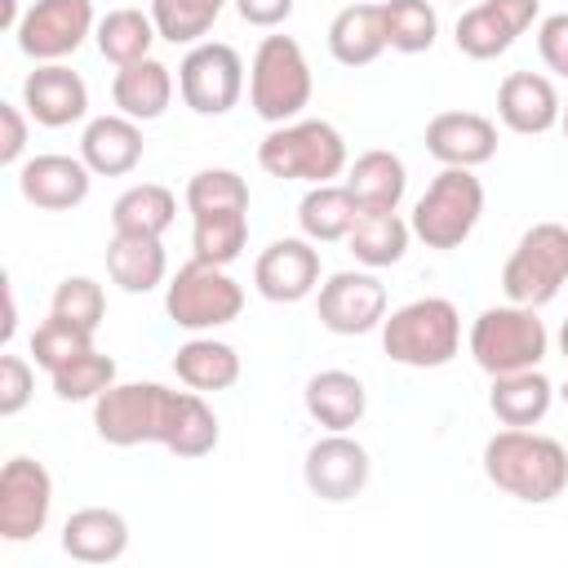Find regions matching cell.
Masks as SVG:
<instances>
[{
    "label": "cell",
    "mask_w": 568,
    "mask_h": 568,
    "mask_svg": "<svg viewBox=\"0 0 568 568\" xmlns=\"http://www.w3.org/2000/svg\"><path fill=\"white\" fill-rule=\"evenodd\" d=\"M93 430L111 448L160 444L182 462L209 457L222 439L204 390H169L160 382H115L93 399Z\"/></svg>",
    "instance_id": "6da1fadb"
},
{
    "label": "cell",
    "mask_w": 568,
    "mask_h": 568,
    "mask_svg": "<svg viewBox=\"0 0 568 568\" xmlns=\"http://www.w3.org/2000/svg\"><path fill=\"white\" fill-rule=\"evenodd\" d=\"M484 475L506 497L546 506L568 488V448L532 426H501L484 444Z\"/></svg>",
    "instance_id": "7a4b0ae2"
},
{
    "label": "cell",
    "mask_w": 568,
    "mask_h": 568,
    "mask_svg": "<svg viewBox=\"0 0 568 568\" xmlns=\"http://www.w3.org/2000/svg\"><path fill=\"white\" fill-rule=\"evenodd\" d=\"M257 164L266 178L280 182H333L346 173V138L328 124V120H288V124H271V133L257 142Z\"/></svg>",
    "instance_id": "3957f363"
},
{
    "label": "cell",
    "mask_w": 568,
    "mask_h": 568,
    "mask_svg": "<svg viewBox=\"0 0 568 568\" xmlns=\"http://www.w3.org/2000/svg\"><path fill=\"white\" fill-rule=\"evenodd\" d=\"M382 351L404 368H444L462 351V311L448 297H413L382 320Z\"/></svg>",
    "instance_id": "277c9868"
},
{
    "label": "cell",
    "mask_w": 568,
    "mask_h": 568,
    "mask_svg": "<svg viewBox=\"0 0 568 568\" xmlns=\"http://www.w3.org/2000/svg\"><path fill=\"white\" fill-rule=\"evenodd\" d=\"M315 80L302 44L293 36H262L248 62V106L266 124H288L311 106Z\"/></svg>",
    "instance_id": "5b68a950"
},
{
    "label": "cell",
    "mask_w": 568,
    "mask_h": 568,
    "mask_svg": "<svg viewBox=\"0 0 568 568\" xmlns=\"http://www.w3.org/2000/svg\"><path fill=\"white\" fill-rule=\"evenodd\" d=\"M466 346H470V359L488 377H501V373L537 368L550 351V333L537 320V306L506 302V306H488L475 315Z\"/></svg>",
    "instance_id": "8992f818"
},
{
    "label": "cell",
    "mask_w": 568,
    "mask_h": 568,
    "mask_svg": "<svg viewBox=\"0 0 568 568\" xmlns=\"http://www.w3.org/2000/svg\"><path fill=\"white\" fill-rule=\"evenodd\" d=\"M479 217H484V182L475 178V169H439L430 186L417 195L408 226L426 248L448 253L470 240Z\"/></svg>",
    "instance_id": "52a82bcc"
},
{
    "label": "cell",
    "mask_w": 568,
    "mask_h": 568,
    "mask_svg": "<svg viewBox=\"0 0 568 568\" xmlns=\"http://www.w3.org/2000/svg\"><path fill=\"white\" fill-rule=\"evenodd\" d=\"M240 311H244V288H240V280H231L226 266L191 257L164 284V315L186 333L226 328L240 320Z\"/></svg>",
    "instance_id": "ba28073f"
},
{
    "label": "cell",
    "mask_w": 568,
    "mask_h": 568,
    "mask_svg": "<svg viewBox=\"0 0 568 568\" xmlns=\"http://www.w3.org/2000/svg\"><path fill=\"white\" fill-rule=\"evenodd\" d=\"M568 284V226L532 222L501 266V293L519 306H546Z\"/></svg>",
    "instance_id": "9c48e42d"
},
{
    "label": "cell",
    "mask_w": 568,
    "mask_h": 568,
    "mask_svg": "<svg viewBox=\"0 0 568 568\" xmlns=\"http://www.w3.org/2000/svg\"><path fill=\"white\" fill-rule=\"evenodd\" d=\"M178 93L195 115H226L244 98V58L222 40H200L178 62Z\"/></svg>",
    "instance_id": "30bf717a"
},
{
    "label": "cell",
    "mask_w": 568,
    "mask_h": 568,
    "mask_svg": "<svg viewBox=\"0 0 568 568\" xmlns=\"http://www.w3.org/2000/svg\"><path fill=\"white\" fill-rule=\"evenodd\" d=\"M98 31L93 0H36L13 27L18 49L31 62H62Z\"/></svg>",
    "instance_id": "8fae6325"
},
{
    "label": "cell",
    "mask_w": 568,
    "mask_h": 568,
    "mask_svg": "<svg viewBox=\"0 0 568 568\" xmlns=\"http://www.w3.org/2000/svg\"><path fill=\"white\" fill-rule=\"evenodd\" d=\"M315 315L337 337H364L386 320V284L373 271H333L315 288Z\"/></svg>",
    "instance_id": "7c38bea8"
},
{
    "label": "cell",
    "mask_w": 568,
    "mask_h": 568,
    "mask_svg": "<svg viewBox=\"0 0 568 568\" xmlns=\"http://www.w3.org/2000/svg\"><path fill=\"white\" fill-rule=\"evenodd\" d=\"M368 475H373V462H368V448L351 435V430H328L320 435L311 448H306V462H302V479L306 488L320 497V501H351L368 488Z\"/></svg>",
    "instance_id": "4fadbf2b"
},
{
    "label": "cell",
    "mask_w": 568,
    "mask_h": 568,
    "mask_svg": "<svg viewBox=\"0 0 568 568\" xmlns=\"http://www.w3.org/2000/svg\"><path fill=\"white\" fill-rule=\"evenodd\" d=\"M53 510V479L36 457H9L0 470V537L31 541Z\"/></svg>",
    "instance_id": "5bb4252c"
},
{
    "label": "cell",
    "mask_w": 568,
    "mask_h": 568,
    "mask_svg": "<svg viewBox=\"0 0 568 568\" xmlns=\"http://www.w3.org/2000/svg\"><path fill=\"white\" fill-rule=\"evenodd\" d=\"M537 13H541V0H475L462 9L453 40L466 58L493 62L537 22Z\"/></svg>",
    "instance_id": "9a60e30c"
},
{
    "label": "cell",
    "mask_w": 568,
    "mask_h": 568,
    "mask_svg": "<svg viewBox=\"0 0 568 568\" xmlns=\"http://www.w3.org/2000/svg\"><path fill=\"white\" fill-rule=\"evenodd\" d=\"M253 288L275 306H293V302L311 297L320 288V248H315V240H306V235L271 240L253 262Z\"/></svg>",
    "instance_id": "2e32d148"
},
{
    "label": "cell",
    "mask_w": 568,
    "mask_h": 568,
    "mask_svg": "<svg viewBox=\"0 0 568 568\" xmlns=\"http://www.w3.org/2000/svg\"><path fill=\"white\" fill-rule=\"evenodd\" d=\"M89 186H93V169L80 155L49 151V155H31V160L18 164V191H22V200L36 204V209H44V213L80 209L89 200Z\"/></svg>",
    "instance_id": "e0dca14e"
},
{
    "label": "cell",
    "mask_w": 568,
    "mask_h": 568,
    "mask_svg": "<svg viewBox=\"0 0 568 568\" xmlns=\"http://www.w3.org/2000/svg\"><path fill=\"white\" fill-rule=\"evenodd\" d=\"M22 106L40 129H67L89 115V84L62 62H36L22 80Z\"/></svg>",
    "instance_id": "ac0fdd59"
},
{
    "label": "cell",
    "mask_w": 568,
    "mask_h": 568,
    "mask_svg": "<svg viewBox=\"0 0 568 568\" xmlns=\"http://www.w3.org/2000/svg\"><path fill=\"white\" fill-rule=\"evenodd\" d=\"M559 111H564V98L555 80L541 71H510L497 84V120L510 133H524V138L550 133L559 124Z\"/></svg>",
    "instance_id": "d6986e66"
},
{
    "label": "cell",
    "mask_w": 568,
    "mask_h": 568,
    "mask_svg": "<svg viewBox=\"0 0 568 568\" xmlns=\"http://www.w3.org/2000/svg\"><path fill=\"white\" fill-rule=\"evenodd\" d=\"M426 151L444 169H479L497 155V124L479 111H439L426 124Z\"/></svg>",
    "instance_id": "ffe728a7"
},
{
    "label": "cell",
    "mask_w": 568,
    "mask_h": 568,
    "mask_svg": "<svg viewBox=\"0 0 568 568\" xmlns=\"http://www.w3.org/2000/svg\"><path fill=\"white\" fill-rule=\"evenodd\" d=\"M142 129L129 115H93L80 133V160L93 169V178H124L142 164Z\"/></svg>",
    "instance_id": "44dd1931"
},
{
    "label": "cell",
    "mask_w": 568,
    "mask_h": 568,
    "mask_svg": "<svg viewBox=\"0 0 568 568\" xmlns=\"http://www.w3.org/2000/svg\"><path fill=\"white\" fill-rule=\"evenodd\" d=\"M62 550L75 564H115L129 550V519L111 506L71 510L62 524Z\"/></svg>",
    "instance_id": "7402d4cb"
},
{
    "label": "cell",
    "mask_w": 568,
    "mask_h": 568,
    "mask_svg": "<svg viewBox=\"0 0 568 568\" xmlns=\"http://www.w3.org/2000/svg\"><path fill=\"white\" fill-rule=\"evenodd\" d=\"M302 404H306L311 422H320L324 430H355L364 422V413H368V390L346 368H320L306 382Z\"/></svg>",
    "instance_id": "603a6c76"
},
{
    "label": "cell",
    "mask_w": 568,
    "mask_h": 568,
    "mask_svg": "<svg viewBox=\"0 0 568 568\" xmlns=\"http://www.w3.org/2000/svg\"><path fill=\"white\" fill-rule=\"evenodd\" d=\"M386 44V22H382V0H355L346 9H337V18L328 22V53L342 67H368L382 58Z\"/></svg>",
    "instance_id": "cb8c5ba5"
},
{
    "label": "cell",
    "mask_w": 568,
    "mask_h": 568,
    "mask_svg": "<svg viewBox=\"0 0 568 568\" xmlns=\"http://www.w3.org/2000/svg\"><path fill=\"white\" fill-rule=\"evenodd\" d=\"M111 102L120 115L146 124V120H160L173 102V71L160 62V58H142V62H129L115 71L111 80Z\"/></svg>",
    "instance_id": "d4e9b609"
},
{
    "label": "cell",
    "mask_w": 568,
    "mask_h": 568,
    "mask_svg": "<svg viewBox=\"0 0 568 568\" xmlns=\"http://www.w3.org/2000/svg\"><path fill=\"white\" fill-rule=\"evenodd\" d=\"M346 186H351L359 213H368V209H399V200L408 191V169H404V160L395 151L373 146V151H359L346 164Z\"/></svg>",
    "instance_id": "484cf974"
},
{
    "label": "cell",
    "mask_w": 568,
    "mask_h": 568,
    "mask_svg": "<svg viewBox=\"0 0 568 568\" xmlns=\"http://www.w3.org/2000/svg\"><path fill=\"white\" fill-rule=\"evenodd\" d=\"M106 275L111 284H120L124 293H151L164 284L169 275V257H164V244L155 235H120L111 231V244H106Z\"/></svg>",
    "instance_id": "4316f807"
},
{
    "label": "cell",
    "mask_w": 568,
    "mask_h": 568,
    "mask_svg": "<svg viewBox=\"0 0 568 568\" xmlns=\"http://www.w3.org/2000/svg\"><path fill=\"white\" fill-rule=\"evenodd\" d=\"M555 404V386L541 368H519V373H501L493 377L488 390V408L501 426H537Z\"/></svg>",
    "instance_id": "83f0119b"
},
{
    "label": "cell",
    "mask_w": 568,
    "mask_h": 568,
    "mask_svg": "<svg viewBox=\"0 0 568 568\" xmlns=\"http://www.w3.org/2000/svg\"><path fill=\"white\" fill-rule=\"evenodd\" d=\"M173 373L191 390H231L240 382V351L217 337H191L173 351Z\"/></svg>",
    "instance_id": "f1b7e54d"
},
{
    "label": "cell",
    "mask_w": 568,
    "mask_h": 568,
    "mask_svg": "<svg viewBox=\"0 0 568 568\" xmlns=\"http://www.w3.org/2000/svg\"><path fill=\"white\" fill-rule=\"evenodd\" d=\"M355 217H359V204H355V195H351L346 182H320V186H311V191L302 195V204H297V226H302V235L315 240V244H337V240H346L351 226H355Z\"/></svg>",
    "instance_id": "f546056e"
},
{
    "label": "cell",
    "mask_w": 568,
    "mask_h": 568,
    "mask_svg": "<svg viewBox=\"0 0 568 568\" xmlns=\"http://www.w3.org/2000/svg\"><path fill=\"white\" fill-rule=\"evenodd\" d=\"M408 240H413V226L395 209H368V213H359L355 226H351V235H346L355 262L368 266V271L395 266L408 253Z\"/></svg>",
    "instance_id": "4dcf8cb0"
},
{
    "label": "cell",
    "mask_w": 568,
    "mask_h": 568,
    "mask_svg": "<svg viewBox=\"0 0 568 568\" xmlns=\"http://www.w3.org/2000/svg\"><path fill=\"white\" fill-rule=\"evenodd\" d=\"M178 217V195L160 182H138L129 191L115 195L111 204V231L120 235H164Z\"/></svg>",
    "instance_id": "1f68e13d"
},
{
    "label": "cell",
    "mask_w": 568,
    "mask_h": 568,
    "mask_svg": "<svg viewBox=\"0 0 568 568\" xmlns=\"http://www.w3.org/2000/svg\"><path fill=\"white\" fill-rule=\"evenodd\" d=\"M98 53L115 67H129V62H142L151 58V44L160 40L155 31V18L142 13V9H111L106 18H98Z\"/></svg>",
    "instance_id": "d6a6232c"
},
{
    "label": "cell",
    "mask_w": 568,
    "mask_h": 568,
    "mask_svg": "<svg viewBox=\"0 0 568 568\" xmlns=\"http://www.w3.org/2000/svg\"><path fill=\"white\" fill-rule=\"evenodd\" d=\"M248 244V209H226V213H195L191 217V257L231 266Z\"/></svg>",
    "instance_id": "836d02e7"
},
{
    "label": "cell",
    "mask_w": 568,
    "mask_h": 568,
    "mask_svg": "<svg viewBox=\"0 0 568 568\" xmlns=\"http://www.w3.org/2000/svg\"><path fill=\"white\" fill-rule=\"evenodd\" d=\"M226 0H151V18H155V31L160 40L169 44H200L213 22L222 18Z\"/></svg>",
    "instance_id": "e575fe53"
},
{
    "label": "cell",
    "mask_w": 568,
    "mask_h": 568,
    "mask_svg": "<svg viewBox=\"0 0 568 568\" xmlns=\"http://www.w3.org/2000/svg\"><path fill=\"white\" fill-rule=\"evenodd\" d=\"M386 44L395 53H426L439 36V18L430 0H382Z\"/></svg>",
    "instance_id": "d590c367"
},
{
    "label": "cell",
    "mask_w": 568,
    "mask_h": 568,
    "mask_svg": "<svg viewBox=\"0 0 568 568\" xmlns=\"http://www.w3.org/2000/svg\"><path fill=\"white\" fill-rule=\"evenodd\" d=\"M49 382H53V395H58V399H67V404L89 399V404H93L106 386H115V359H111V355H102V351L93 346V351H84V355L67 359L62 368H53V373H49Z\"/></svg>",
    "instance_id": "8d00e7d4"
},
{
    "label": "cell",
    "mask_w": 568,
    "mask_h": 568,
    "mask_svg": "<svg viewBox=\"0 0 568 568\" xmlns=\"http://www.w3.org/2000/svg\"><path fill=\"white\" fill-rule=\"evenodd\" d=\"M186 213H226V209H248V182L235 169H200L186 182Z\"/></svg>",
    "instance_id": "74e56055"
},
{
    "label": "cell",
    "mask_w": 568,
    "mask_h": 568,
    "mask_svg": "<svg viewBox=\"0 0 568 568\" xmlns=\"http://www.w3.org/2000/svg\"><path fill=\"white\" fill-rule=\"evenodd\" d=\"M84 351H93V333L80 328V324H71V320H62V315H53V311H49V320L31 333V359H36L44 373L62 368L67 359H75V355H84Z\"/></svg>",
    "instance_id": "f35d334b"
},
{
    "label": "cell",
    "mask_w": 568,
    "mask_h": 568,
    "mask_svg": "<svg viewBox=\"0 0 568 568\" xmlns=\"http://www.w3.org/2000/svg\"><path fill=\"white\" fill-rule=\"evenodd\" d=\"M49 311L62 315V320H71V324H80V328H89V333H98V324L106 315V293L89 275H67V280H58Z\"/></svg>",
    "instance_id": "ab89813d"
},
{
    "label": "cell",
    "mask_w": 568,
    "mask_h": 568,
    "mask_svg": "<svg viewBox=\"0 0 568 568\" xmlns=\"http://www.w3.org/2000/svg\"><path fill=\"white\" fill-rule=\"evenodd\" d=\"M36 373L22 355H0V417H18L31 404Z\"/></svg>",
    "instance_id": "60d3db41"
},
{
    "label": "cell",
    "mask_w": 568,
    "mask_h": 568,
    "mask_svg": "<svg viewBox=\"0 0 568 568\" xmlns=\"http://www.w3.org/2000/svg\"><path fill=\"white\" fill-rule=\"evenodd\" d=\"M537 53H541L546 71L568 80V13H550L537 22Z\"/></svg>",
    "instance_id": "b9f144b4"
},
{
    "label": "cell",
    "mask_w": 568,
    "mask_h": 568,
    "mask_svg": "<svg viewBox=\"0 0 568 568\" xmlns=\"http://www.w3.org/2000/svg\"><path fill=\"white\" fill-rule=\"evenodd\" d=\"M27 106L18 102H0V164L13 169L22 164V151H27Z\"/></svg>",
    "instance_id": "7bdbcfd3"
},
{
    "label": "cell",
    "mask_w": 568,
    "mask_h": 568,
    "mask_svg": "<svg viewBox=\"0 0 568 568\" xmlns=\"http://www.w3.org/2000/svg\"><path fill=\"white\" fill-rule=\"evenodd\" d=\"M231 4H235L240 22H248L257 31H275V27H284L293 18V4L297 0H231Z\"/></svg>",
    "instance_id": "ee69618b"
},
{
    "label": "cell",
    "mask_w": 568,
    "mask_h": 568,
    "mask_svg": "<svg viewBox=\"0 0 568 568\" xmlns=\"http://www.w3.org/2000/svg\"><path fill=\"white\" fill-rule=\"evenodd\" d=\"M0 22H4V27H18V22H22V18H18V4H13V0H0Z\"/></svg>",
    "instance_id": "f6af8a7d"
},
{
    "label": "cell",
    "mask_w": 568,
    "mask_h": 568,
    "mask_svg": "<svg viewBox=\"0 0 568 568\" xmlns=\"http://www.w3.org/2000/svg\"><path fill=\"white\" fill-rule=\"evenodd\" d=\"M559 355H564V359H568V320H564V324H559Z\"/></svg>",
    "instance_id": "bcb514c9"
},
{
    "label": "cell",
    "mask_w": 568,
    "mask_h": 568,
    "mask_svg": "<svg viewBox=\"0 0 568 568\" xmlns=\"http://www.w3.org/2000/svg\"><path fill=\"white\" fill-rule=\"evenodd\" d=\"M559 129H564V138H568V98H564V111H559Z\"/></svg>",
    "instance_id": "7dc6e473"
},
{
    "label": "cell",
    "mask_w": 568,
    "mask_h": 568,
    "mask_svg": "<svg viewBox=\"0 0 568 568\" xmlns=\"http://www.w3.org/2000/svg\"><path fill=\"white\" fill-rule=\"evenodd\" d=\"M555 395H559V399H564V404H568V382H564V386H559V390H555Z\"/></svg>",
    "instance_id": "c3c4849f"
},
{
    "label": "cell",
    "mask_w": 568,
    "mask_h": 568,
    "mask_svg": "<svg viewBox=\"0 0 568 568\" xmlns=\"http://www.w3.org/2000/svg\"><path fill=\"white\" fill-rule=\"evenodd\" d=\"M457 4H462V0H457Z\"/></svg>",
    "instance_id": "681fc988"
}]
</instances>
